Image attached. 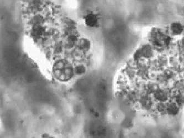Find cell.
<instances>
[{"instance_id":"1","label":"cell","mask_w":184,"mask_h":138,"mask_svg":"<svg viewBox=\"0 0 184 138\" xmlns=\"http://www.w3.org/2000/svg\"><path fill=\"white\" fill-rule=\"evenodd\" d=\"M171 30L174 35H180L184 31V27L182 23L178 22H175L171 24Z\"/></svg>"},{"instance_id":"2","label":"cell","mask_w":184,"mask_h":138,"mask_svg":"<svg viewBox=\"0 0 184 138\" xmlns=\"http://www.w3.org/2000/svg\"><path fill=\"white\" fill-rule=\"evenodd\" d=\"M166 112L170 115L175 116L179 113V108L175 104L171 103L166 107Z\"/></svg>"},{"instance_id":"3","label":"cell","mask_w":184,"mask_h":138,"mask_svg":"<svg viewBox=\"0 0 184 138\" xmlns=\"http://www.w3.org/2000/svg\"><path fill=\"white\" fill-rule=\"evenodd\" d=\"M143 56L150 58L153 55V49L150 45L146 44L141 49Z\"/></svg>"},{"instance_id":"4","label":"cell","mask_w":184,"mask_h":138,"mask_svg":"<svg viewBox=\"0 0 184 138\" xmlns=\"http://www.w3.org/2000/svg\"><path fill=\"white\" fill-rule=\"evenodd\" d=\"M154 96L157 100H159L160 101H166L168 98L166 93L161 90H156L154 93Z\"/></svg>"},{"instance_id":"5","label":"cell","mask_w":184,"mask_h":138,"mask_svg":"<svg viewBox=\"0 0 184 138\" xmlns=\"http://www.w3.org/2000/svg\"><path fill=\"white\" fill-rule=\"evenodd\" d=\"M86 22L91 26L95 24L96 22V17L95 15H93V13H90L86 17Z\"/></svg>"},{"instance_id":"6","label":"cell","mask_w":184,"mask_h":138,"mask_svg":"<svg viewBox=\"0 0 184 138\" xmlns=\"http://www.w3.org/2000/svg\"><path fill=\"white\" fill-rule=\"evenodd\" d=\"M141 103L143 106L148 107L151 103V101L149 98V97L145 96V97H143V98L141 100Z\"/></svg>"},{"instance_id":"7","label":"cell","mask_w":184,"mask_h":138,"mask_svg":"<svg viewBox=\"0 0 184 138\" xmlns=\"http://www.w3.org/2000/svg\"><path fill=\"white\" fill-rule=\"evenodd\" d=\"M176 102L177 105H182L184 104V96L183 95H178L176 97Z\"/></svg>"},{"instance_id":"8","label":"cell","mask_w":184,"mask_h":138,"mask_svg":"<svg viewBox=\"0 0 184 138\" xmlns=\"http://www.w3.org/2000/svg\"><path fill=\"white\" fill-rule=\"evenodd\" d=\"M142 56H143L142 52L141 49H139L134 54V59L136 60H139V59H140V58H141Z\"/></svg>"},{"instance_id":"9","label":"cell","mask_w":184,"mask_h":138,"mask_svg":"<svg viewBox=\"0 0 184 138\" xmlns=\"http://www.w3.org/2000/svg\"><path fill=\"white\" fill-rule=\"evenodd\" d=\"M158 110H159L160 112H164L165 110L166 111V107H165V106H164V105H162V104H160V105H159L158 107Z\"/></svg>"},{"instance_id":"10","label":"cell","mask_w":184,"mask_h":138,"mask_svg":"<svg viewBox=\"0 0 184 138\" xmlns=\"http://www.w3.org/2000/svg\"><path fill=\"white\" fill-rule=\"evenodd\" d=\"M182 45H183V46H184V38L183 39V40H182Z\"/></svg>"}]
</instances>
